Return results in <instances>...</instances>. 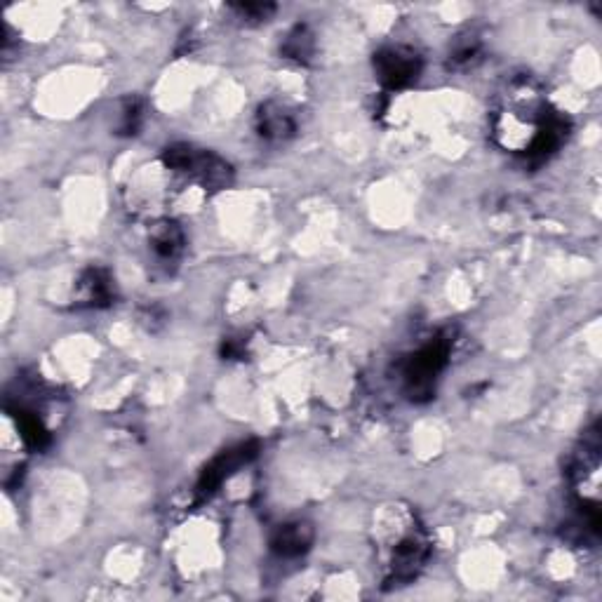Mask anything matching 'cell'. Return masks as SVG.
Returning a JSON list of instances; mask_svg holds the SVG:
<instances>
[{"instance_id":"cell-1","label":"cell","mask_w":602,"mask_h":602,"mask_svg":"<svg viewBox=\"0 0 602 602\" xmlns=\"http://www.w3.org/2000/svg\"><path fill=\"white\" fill-rule=\"evenodd\" d=\"M160 160L167 170L189 177L205 191H222L233 182V167L224 158L191 144L167 146Z\"/></svg>"},{"instance_id":"cell-2","label":"cell","mask_w":602,"mask_h":602,"mask_svg":"<svg viewBox=\"0 0 602 602\" xmlns=\"http://www.w3.org/2000/svg\"><path fill=\"white\" fill-rule=\"evenodd\" d=\"M450 351V334H438L436 339L428 341L426 346H421L417 353H412V356L405 360L403 377L407 398L414 400V403H424V400L433 398V393H436V379L447 367Z\"/></svg>"},{"instance_id":"cell-3","label":"cell","mask_w":602,"mask_h":602,"mask_svg":"<svg viewBox=\"0 0 602 602\" xmlns=\"http://www.w3.org/2000/svg\"><path fill=\"white\" fill-rule=\"evenodd\" d=\"M374 73L386 90H403L412 85L421 73V57L417 50L393 45L374 55Z\"/></svg>"},{"instance_id":"cell-4","label":"cell","mask_w":602,"mask_h":602,"mask_svg":"<svg viewBox=\"0 0 602 602\" xmlns=\"http://www.w3.org/2000/svg\"><path fill=\"white\" fill-rule=\"evenodd\" d=\"M257 454H259L257 443H243V445L233 447V450L222 452L219 457H214L210 464L205 466V471L200 473V480L196 485L198 501L212 497V494L224 485L226 478H231L238 468L250 464Z\"/></svg>"},{"instance_id":"cell-5","label":"cell","mask_w":602,"mask_h":602,"mask_svg":"<svg viewBox=\"0 0 602 602\" xmlns=\"http://www.w3.org/2000/svg\"><path fill=\"white\" fill-rule=\"evenodd\" d=\"M428 555H431V546L424 534L412 532L398 541V546H393L391 563H389V584H407L421 572V567L426 565Z\"/></svg>"},{"instance_id":"cell-6","label":"cell","mask_w":602,"mask_h":602,"mask_svg":"<svg viewBox=\"0 0 602 602\" xmlns=\"http://www.w3.org/2000/svg\"><path fill=\"white\" fill-rule=\"evenodd\" d=\"M113 299H116V287H113L109 271L99 269V266H90L88 271H83V276H80L76 283L78 306L104 309Z\"/></svg>"},{"instance_id":"cell-7","label":"cell","mask_w":602,"mask_h":602,"mask_svg":"<svg viewBox=\"0 0 602 602\" xmlns=\"http://www.w3.org/2000/svg\"><path fill=\"white\" fill-rule=\"evenodd\" d=\"M149 245L160 264H175L179 262L186 247L184 229L177 222H172V219H160V222L151 226Z\"/></svg>"},{"instance_id":"cell-8","label":"cell","mask_w":602,"mask_h":602,"mask_svg":"<svg viewBox=\"0 0 602 602\" xmlns=\"http://www.w3.org/2000/svg\"><path fill=\"white\" fill-rule=\"evenodd\" d=\"M297 130L292 113H287L283 106L276 102H266L257 111V132L266 142H287Z\"/></svg>"},{"instance_id":"cell-9","label":"cell","mask_w":602,"mask_h":602,"mask_svg":"<svg viewBox=\"0 0 602 602\" xmlns=\"http://www.w3.org/2000/svg\"><path fill=\"white\" fill-rule=\"evenodd\" d=\"M313 527L309 523H287L280 525L271 537V548L276 551L280 558H299L309 551L313 544Z\"/></svg>"},{"instance_id":"cell-10","label":"cell","mask_w":602,"mask_h":602,"mask_svg":"<svg viewBox=\"0 0 602 602\" xmlns=\"http://www.w3.org/2000/svg\"><path fill=\"white\" fill-rule=\"evenodd\" d=\"M280 50H283L285 59H292V62H297V64H309L313 52H316V38H313L309 26L299 24V26H294L290 33H287L283 48Z\"/></svg>"},{"instance_id":"cell-11","label":"cell","mask_w":602,"mask_h":602,"mask_svg":"<svg viewBox=\"0 0 602 602\" xmlns=\"http://www.w3.org/2000/svg\"><path fill=\"white\" fill-rule=\"evenodd\" d=\"M15 419H17L19 436H22L26 447H31V450H45V447L50 445V431L45 428L43 419H40L36 412L17 410Z\"/></svg>"},{"instance_id":"cell-12","label":"cell","mask_w":602,"mask_h":602,"mask_svg":"<svg viewBox=\"0 0 602 602\" xmlns=\"http://www.w3.org/2000/svg\"><path fill=\"white\" fill-rule=\"evenodd\" d=\"M231 12L243 24H262V22H269L273 12H276V5L273 3H236V5H231Z\"/></svg>"},{"instance_id":"cell-13","label":"cell","mask_w":602,"mask_h":602,"mask_svg":"<svg viewBox=\"0 0 602 602\" xmlns=\"http://www.w3.org/2000/svg\"><path fill=\"white\" fill-rule=\"evenodd\" d=\"M144 123V106L139 99H127L120 111V123H118V135H137L139 127Z\"/></svg>"},{"instance_id":"cell-14","label":"cell","mask_w":602,"mask_h":602,"mask_svg":"<svg viewBox=\"0 0 602 602\" xmlns=\"http://www.w3.org/2000/svg\"><path fill=\"white\" fill-rule=\"evenodd\" d=\"M478 57H480V43H478V38H473V36L461 38L459 43L454 45V50L450 55L452 64L457 66V69L473 66V62H478Z\"/></svg>"},{"instance_id":"cell-15","label":"cell","mask_w":602,"mask_h":602,"mask_svg":"<svg viewBox=\"0 0 602 602\" xmlns=\"http://www.w3.org/2000/svg\"><path fill=\"white\" fill-rule=\"evenodd\" d=\"M222 353H224V358H243L245 356V346L236 339H226Z\"/></svg>"}]
</instances>
